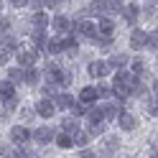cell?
Instances as JSON below:
<instances>
[{
    "label": "cell",
    "mask_w": 158,
    "mask_h": 158,
    "mask_svg": "<svg viewBox=\"0 0 158 158\" xmlns=\"http://www.w3.org/2000/svg\"><path fill=\"white\" fill-rule=\"evenodd\" d=\"M89 74L94 79H105L107 74H110V64H107V61H92L89 64Z\"/></svg>",
    "instance_id": "9c48e42d"
},
{
    "label": "cell",
    "mask_w": 158,
    "mask_h": 158,
    "mask_svg": "<svg viewBox=\"0 0 158 158\" xmlns=\"http://www.w3.org/2000/svg\"><path fill=\"white\" fill-rule=\"evenodd\" d=\"M130 69H133V74H143L145 72V61H143V59H133Z\"/></svg>",
    "instance_id": "f546056e"
},
{
    "label": "cell",
    "mask_w": 158,
    "mask_h": 158,
    "mask_svg": "<svg viewBox=\"0 0 158 158\" xmlns=\"http://www.w3.org/2000/svg\"><path fill=\"white\" fill-rule=\"evenodd\" d=\"M10 140L15 143V145H26L28 140H31V130H28V127H21V125H18V127H10Z\"/></svg>",
    "instance_id": "3957f363"
},
{
    "label": "cell",
    "mask_w": 158,
    "mask_h": 158,
    "mask_svg": "<svg viewBox=\"0 0 158 158\" xmlns=\"http://www.w3.org/2000/svg\"><path fill=\"white\" fill-rule=\"evenodd\" d=\"M0 46H3V51H18V38H13V36H3V41H0Z\"/></svg>",
    "instance_id": "484cf974"
},
{
    "label": "cell",
    "mask_w": 158,
    "mask_h": 158,
    "mask_svg": "<svg viewBox=\"0 0 158 158\" xmlns=\"http://www.w3.org/2000/svg\"><path fill=\"white\" fill-rule=\"evenodd\" d=\"M54 140H56V145L61 148V151H66V148H72V145H74V138H72V135H66V133H59Z\"/></svg>",
    "instance_id": "603a6c76"
},
{
    "label": "cell",
    "mask_w": 158,
    "mask_h": 158,
    "mask_svg": "<svg viewBox=\"0 0 158 158\" xmlns=\"http://www.w3.org/2000/svg\"><path fill=\"white\" fill-rule=\"evenodd\" d=\"M87 120H89V125H100V123H105V117H102V107L92 105L89 110H87Z\"/></svg>",
    "instance_id": "ac0fdd59"
},
{
    "label": "cell",
    "mask_w": 158,
    "mask_h": 158,
    "mask_svg": "<svg viewBox=\"0 0 158 158\" xmlns=\"http://www.w3.org/2000/svg\"><path fill=\"white\" fill-rule=\"evenodd\" d=\"M0 8H3V3H0Z\"/></svg>",
    "instance_id": "ab89813d"
},
{
    "label": "cell",
    "mask_w": 158,
    "mask_h": 158,
    "mask_svg": "<svg viewBox=\"0 0 158 158\" xmlns=\"http://www.w3.org/2000/svg\"><path fill=\"white\" fill-rule=\"evenodd\" d=\"M156 105H158V102H156Z\"/></svg>",
    "instance_id": "60d3db41"
},
{
    "label": "cell",
    "mask_w": 158,
    "mask_h": 158,
    "mask_svg": "<svg viewBox=\"0 0 158 158\" xmlns=\"http://www.w3.org/2000/svg\"><path fill=\"white\" fill-rule=\"evenodd\" d=\"M97 31H102V36H112L115 21H112V18H100V21H97Z\"/></svg>",
    "instance_id": "ffe728a7"
},
{
    "label": "cell",
    "mask_w": 158,
    "mask_h": 158,
    "mask_svg": "<svg viewBox=\"0 0 158 158\" xmlns=\"http://www.w3.org/2000/svg\"><path fill=\"white\" fill-rule=\"evenodd\" d=\"M117 123H120V127L125 133H130V130H135L138 127V120H135V115H130V112H120V117H117Z\"/></svg>",
    "instance_id": "8fae6325"
},
{
    "label": "cell",
    "mask_w": 158,
    "mask_h": 158,
    "mask_svg": "<svg viewBox=\"0 0 158 158\" xmlns=\"http://www.w3.org/2000/svg\"><path fill=\"white\" fill-rule=\"evenodd\" d=\"M120 112H123L120 102H107V105H102V117H105V123H107V120H117Z\"/></svg>",
    "instance_id": "ba28073f"
},
{
    "label": "cell",
    "mask_w": 158,
    "mask_h": 158,
    "mask_svg": "<svg viewBox=\"0 0 158 158\" xmlns=\"http://www.w3.org/2000/svg\"><path fill=\"white\" fill-rule=\"evenodd\" d=\"M79 130H82V127H79V123H77V117H64L61 120V133H66V135H77Z\"/></svg>",
    "instance_id": "4fadbf2b"
},
{
    "label": "cell",
    "mask_w": 158,
    "mask_h": 158,
    "mask_svg": "<svg viewBox=\"0 0 158 158\" xmlns=\"http://www.w3.org/2000/svg\"><path fill=\"white\" fill-rule=\"evenodd\" d=\"M94 92H97V97H112V84H105V82H100L94 87Z\"/></svg>",
    "instance_id": "f1b7e54d"
},
{
    "label": "cell",
    "mask_w": 158,
    "mask_h": 158,
    "mask_svg": "<svg viewBox=\"0 0 158 158\" xmlns=\"http://www.w3.org/2000/svg\"><path fill=\"white\" fill-rule=\"evenodd\" d=\"M151 153H153V156H156V158H158V143H156V145H153V148H151Z\"/></svg>",
    "instance_id": "f35d334b"
},
{
    "label": "cell",
    "mask_w": 158,
    "mask_h": 158,
    "mask_svg": "<svg viewBox=\"0 0 158 158\" xmlns=\"http://www.w3.org/2000/svg\"><path fill=\"white\" fill-rule=\"evenodd\" d=\"M48 26V15L41 10V13H36L33 15V31H44V28Z\"/></svg>",
    "instance_id": "cb8c5ba5"
},
{
    "label": "cell",
    "mask_w": 158,
    "mask_h": 158,
    "mask_svg": "<svg viewBox=\"0 0 158 158\" xmlns=\"http://www.w3.org/2000/svg\"><path fill=\"white\" fill-rule=\"evenodd\" d=\"M97 48H102V51H110L112 48V36H97Z\"/></svg>",
    "instance_id": "83f0119b"
},
{
    "label": "cell",
    "mask_w": 158,
    "mask_h": 158,
    "mask_svg": "<svg viewBox=\"0 0 158 158\" xmlns=\"http://www.w3.org/2000/svg\"><path fill=\"white\" fill-rule=\"evenodd\" d=\"M36 115H41V117H54L56 115V105H54V100H38V105H36Z\"/></svg>",
    "instance_id": "52a82bcc"
},
{
    "label": "cell",
    "mask_w": 158,
    "mask_h": 158,
    "mask_svg": "<svg viewBox=\"0 0 158 158\" xmlns=\"http://www.w3.org/2000/svg\"><path fill=\"white\" fill-rule=\"evenodd\" d=\"M87 133H89V138L102 135V133H105V123H100V125H89V130H87Z\"/></svg>",
    "instance_id": "d6a6232c"
},
{
    "label": "cell",
    "mask_w": 158,
    "mask_h": 158,
    "mask_svg": "<svg viewBox=\"0 0 158 158\" xmlns=\"http://www.w3.org/2000/svg\"><path fill=\"white\" fill-rule=\"evenodd\" d=\"M69 82H72V74H69V72L59 74V87H69Z\"/></svg>",
    "instance_id": "836d02e7"
},
{
    "label": "cell",
    "mask_w": 158,
    "mask_h": 158,
    "mask_svg": "<svg viewBox=\"0 0 158 158\" xmlns=\"http://www.w3.org/2000/svg\"><path fill=\"white\" fill-rule=\"evenodd\" d=\"M117 148H120V140L117 138H107L105 140V151H102V158H110L117 153Z\"/></svg>",
    "instance_id": "44dd1931"
},
{
    "label": "cell",
    "mask_w": 158,
    "mask_h": 158,
    "mask_svg": "<svg viewBox=\"0 0 158 158\" xmlns=\"http://www.w3.org/2000/svg\"><path fill=\"white\" fill-rule=\"evenodd\" d=\"M8 31H10V21H8V18H5V15H0V33H3V36H5Z\"/></svg>",
    "instance_id": "d590c367"
},
{
    "label": "cell",
    "mask_w": 158,
    "mask_h": 158,
    "mask_svg": "<svg viewBox=\"0 0 158 158\" xmlns=\"http://www.w3.org/2000/svg\"><path fill=\"white\" fill-rule=\"evenodd\" d=\"M107 64H110V69L115 66L117 72H125V66L130 64V59H127V54H112V56H110V61H107Z\"/></svg>",
    "instance_id": "7c38bea8"
},
{
    "label": "cell",
    "mask_w": 158,
    "mask_h": 158,
    "mask_svg": "<svg viewBox=\"0 0 158 158\" xmlns=\"http://www.w3.org/2000/svg\"><path fill=\"white\" fill-rule=\"evenodd\" d=\"M72 110H74V117H79V115H84V117H87V110H89V107H87V105H79V102H77V105L72 107Z\"/></svg>",
    "instance_id": "e575fe53"
},
{
    "label": "cell",
    "mask_w": 158,
    "mask_h": 158,
    "mask_svg": "<svg viewBox=\"0 0 158 158\" xmlns=\"http://www.w3.org/2000/svg\"><path fill=\"white\" fill-rule=\"evenodd\" d=\"M26 79V69H18V66H10L8 69V82H10L13 87H18Z\"/></svg>",
    "instance_id": "e0dca14e"
},
{
    "label": "cell",
    "mask_w": 158,
    "mask_h": 158,
    "mask_svg": "<svg viewBox=\"0 0 158 158\" xmlns=\"http://www.w3.org/2000/svg\"><path fill=\"white\" fill-rule=\"evenodd\" d=\"M31 138L38 143V145H46V143H51L56 133H54V127H48V125H41V127H36V130L31 133Z\"/></svg>",
    "instance_id": "6da1fadb"
},
{
    "label": "cell",
    "mask_w": 158,
    "mask_h": 158,
    "mask_svg": "<svg viewBox=\"0 0 158 158\" xmlns=\"http://www.w3.org/2000/svg\"><path fill=\"white\" fill-rule=\"evenodd\" d=\"M145 44H148V33L143 31V28H133V33H130V48H133V51H140Z\"/></svg>",
    "instance_id": "277c9868"
},
{
    "label": "cell",
    "mask_w": 158,
    "mask_h": 158,
    "mask_svg": "<svg viewBox=\"0 0 158 158\" xmlns=\"http://www.w3.org/2000/svg\"><path fill=\"white\" fill-rule=\"evenodd\" d=\"M31 38H33V51H36V54H38V51H44V48L48 46L46 31H33V33H31Z\"/></svg>",
    "instance_id": "5bb4252c"
},
{
    "label": "cell",
    "mask_w": 158,
    "mask_h": 158,
    "mask_svg": "<svg viewBox=\"0 0 158 158\" xmlns=\"http://www.w3.org/2000/svg\"><path fill=\"white\" fill-rule=\"evenodd\" d=\"M8 59H10V54H8V51H0V64H8Z\"/></svg>",
    "instance_id": "74e56055"
},
{
    "label": "cell",
    "mask_w": 158,
    "mask_h": 158,
    "mask_svg": "<svg viewBox=\"0 0 158 158\" xmlns=\"http://www.w3.org/2000/svg\"><path fill=\"white\" fill-rule=\"evenodd\" d=\"M46 51H48V54H61V51H66V46H64V38H61V36H56V38H48V46H46Z\"/></svg>",
    "instance_id": "d6986e66"
},
{
    "label": "cell",
    "mask_w": 158,
    "mask_h": 158,
    "mask_svg": "<svg viewBox=\"0 0 158 158\" xmlns=\"http://www.w3.org/2000/svg\"><path fill=\"white\" fill-rule=\"evenodd\" d=\"M79 158H100V156H97V153L92 151V148H84V151L79 153Z\"/></svg>",
    "instance_id": "8d00e7d4"
},
{
    "label": "cell",
    "mask_w": 158,
    "mask_h": 158,
    "mask_svg": "<svg viewBox=\"0 0 158 158\" xmlns=\"http://www.w3.org/2000/svg\"><path fill=\"white\" fill-rule=\"evenodd\" d=\"M77 33L84 36V38H97V36H100L97 23H92V21H79V23H77Z\"/></svg>",
    "instance_id": "5b68a950"
},
{
    "label": "cell",
    "mask_w": 158,
    "mask_h": 158,
    "mask_svg": "<svg viewBox=\"0 0 158 158\" xmlns=\"http://www.w3.org/2000/svg\"><path fill=\"white\" fill-rule=\"evenodd\" d=\"M23 82H26V84H31V87L38 84V82H41V72H38L36 66H33V69H26V79H23Z\"/></svg>",
    "instance_id": "d4e9b609"
},
{
    "label": "cell",
    "mask_w": 158,
    "mask_h": 158,
    "mask_svg": "<svg viewBox=\"0 0 158 158\" xmlns=\"http://www.w3.org/2000/svg\"><path fill=\"white\" fill-rule=\"evenodd\" d=\"M148 48H153V51H158V31H153V33H148V44H145Z\"/></svg>",
    "instance_id": "1f68e13d"
},
{
    "label": "cell",
    "mask_w": 158,
    "mask_h": 158,
    "mask_svg": "<svg viewBox=\"0 0 158 158\" xmlns=\"http://www.w3.org/2000/svg\"><path fill=\"white\" fill-rule=\"evenodd\" d=\"M89 140H92V138H89V133H87V130H79V133L74 135V145H79L82 151L87 148V143H89Z\"/></svg>",
    "instance_id": "4316f807"
},
{
    "label": "cell",
    "mask_w": 158,
    "mask_h": 158,
    "mask_svg": "<svg viewBox=\"0 0 158 158\" xmlns=\"http://www.w3.org/2000/svg\"><path fill=\"white\" fill-rule=\"evenodd\" d=\"M15 59H18V66H21V69H33V66H36L38 54L33 51V48H31V51H18V54H15Z\"/></svg>",
    "instance_id": "7a4b0ae2"
},
{
    "label": "cell",
    "mask_w": 158,
    "mask_h": 158,
    "mask_svg": "<svg viewBox=\"0 0 158 158\" xmlns=\"http://www.w3.org/2000/svg\"><path fill=\"white\" fill-rule=\"evenodd\" d=\"M0 156L3 158H18V151H13L10 145H0Z\"/></svg>",
    "instance_id": "4dcf8cb0"
},
{
    "label": "cell",
    "mask_w": 158,
    "mask_h": 158,
    "mask_svg": "<svg viewBox=\"0 0 158 158\" xmlns=\"http://www.w3.org/2000/svg\"><path fill=\"white\" fill-rule=\"evenodd\" d=\"M79 105H87V107H92L97 102V92H94V87H82V92H79Z\"/></svg>",
    "instance_id": "30bf717a"
},
{
    "label": "cell",
    "mask_w": 158,
    "mask_h": 158,
    "mask_svg": "<svg viewBox=\"0 0 158 158\" xmlns=\"http://www.w3.org/2000/svg\"><path fill=\"white\" fill-rule=\"evenodd\" d=\"M0 100H5V102H13L15 100V87L8 82V79L0 82Z\"/></svg>",
    "instance_id": "2e32d148"
},
{
    "label": "cell",
    "mask_w": 158,
    "mask_h": 158,
    "mask_svg": "<svg viewBox=\"0 0 158 158\" xmlns=\"http://www.w3.org/2000/svg\"><path fill=\"white\" fill-rule=\"evenodd\" d=\"M138 15H140V8H138V3H125V5H123V18H125L127 26H135Z\"/></svg>",
    "instance_id": "8992f818"
},
{
    "label": "cell",
    "mask_w": 158,
    "mask_h": 158,
    "mask_svg": "<svg viewBox=\"0 0 158 158\" xmlns=\"http://www.w3.org/2000/svg\"><path fill=\"white\" fill-rule=\"evenodd\" d=\"M54 28H56L59 33H66L69 28H72V21H69L66 15H56V18H54Z\"/></svg>",
    "instance_id": "7402d4cb"
},
{
    "label": "cell",
    "mask_w": 158,
    "mask_h": 158,
    "mask_svg": "<svg viewBox=\"0 0 158 158\" xmlns=\"http://www.w3.org/2000/svg\"><path fill=\"white\" fill-rule=\"evenodd\" d=\"M54 105H56V107H61V110H66V107H74L77 100H74L72 94H66V92H59V94L54 97Z\"/></svg>",
    "instance_id": "9a60e30c"
}]
</instances>
